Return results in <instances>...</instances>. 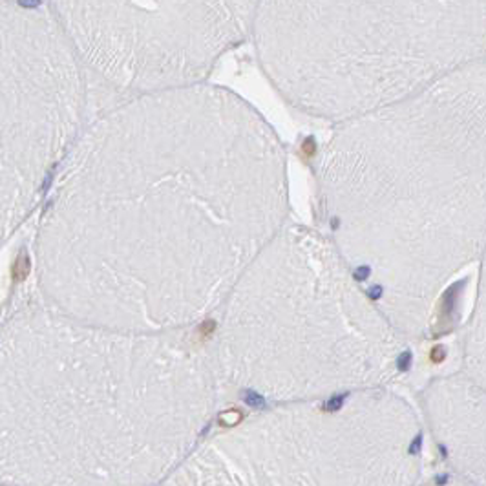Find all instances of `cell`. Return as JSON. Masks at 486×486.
Here are the masks:
<instances>
[{"label":"cell","instance_id":"cell-1","mask_svg":"<svg viewBox=\"0 0 486 486\" xmlns=\"http://www.w3.org/2000/svg\"><path fill=\"white\" fill-rule=\"evenodd\" d=\"M287 158L241 97L154 91L77 143L37 238L44 300L84 322L176 333L218 311L285 227Z\"/></svg>","mask_w":486,"mask_h":486},{"label":"cell","instance_id":"cell-2","mask_svg":"<svg viewBox=\"0 0 486 486\" xmlns=\"http://www.w3.org/2000/svg\"><path fill=\"white\" fill-rule=\"evenodd\" d=\"M209 353L48 300L0 325V486H156L200 443L218 404Z\"/></svg>","mask_w":486,"mask_h":486},{"label":"cell","instance_id":"cell-3","mask_svg":"<svg viewBox=\"0 0 486 486\" xmlns=\"http://www.w3.org/2000/svg\"><path fill=\"white\" fill-rule=\"evenodd\" d=\"M327 236L402 336L486 249V59L334 124L316 161Z\"/></svg>","mask_w":486,"mask_h":486},{"label":"cell","instance_id":"cell-4","mask_svg":"<svg viewBox=\"0 0 486 486\" xmlns=\"http://www.w3.org/2000/svg\"><path fill=\"white\" fill-rule=\"evenodd\" d=\"M219 384L289 404L384 387L402 333L324 232L285 225L219 307Z\"/></svg>","mask_w":486,"mask_h":486},{"label":"cell","instance_id":"cell-5","mask_svg":"<svg viewBox=\"0 0 486 486\" xmlns=\"http://www.w3.org/2000/svg\"><path fill=\"white\" fill-rule=\"evenodd\" d=\"M260 64L302 114L333 124L486 59V0H258Z\"/></svg>","mask_w":486,"mask_h":486},{"label":"cell","instance_id":"cell-6","mask_svg":"<svg viewBox=\"0 0 486 486\" xmlns=\"http://www.w3.org/2000/svg\"><path fill=\"white\" fill-rule=\"evenodd\" d=\"M420 424L384 387L289 402L198 443L159 486H415Z\"/></svg>","mask_w":486,"mask_h":486},{"label":"cell","instance_id":"cell-7","mask_svg":"<svg viewBox=\"0 0 486 486\" xmlns=\"http://www.w3.org/2000/svg\"><path fill=\"white\" fill-rule=\"evenodd\" d=\"M84 62L114 84L192 86L251 35L258 0H50Z\"/></svg>","mask_w":486,"mask_h":486},{"label":"cell","instance_id":"cell-8","mask_svg":"<svg viewBox=\"0 0 486 486\" xmlns=\"http://www.w3.org/2000/svg\"><path fill=\"white\" fill-rule=\"evenodd\" d=\"M72 44L37 8L0 2V247L31 212L82 119Z\"/></svg>","mask_w":486,"mask_h":486},{"label":"cell","instance_id":"cell-9","mask_svg":"<svg viewBox=\"0 0 486 486\" xmlns=\"http://www.w3.org/2000/svg\"><path fill=\"white\" fill-rule=\"evenodd\" d=\"M426 410L435 439L472 486H486V390L468 377L433 382Z\"/></svg>","mask_w":486,"mask_h":486},{"label":"cell","instance_id":"cell-10","mask_svg":"<svg viewBox=\"0 0 486 486\" xmlns=\"http://www.w3.org/2000/svg\"><path fill=\"white\" fill-rule=\"evenodd\" d=\"M482 267L479 291L466 333V377L486 390V249L481 256Z\"/></svg>","mask_w":486,"mask_h":486},{"label":"cell","instance_id":"cell-11","mask_svg":"<svg viewBox=\"0 0 486 486\" xmlns=\"http://www.w3.org/2000/svg\"><path fill=\"white\" fill-rule=\"evenodd\" d=\"M415 486H472L468 484L466 481H462L461 477L455 479V481H444V482H431V484H415Z\"/></svg>","mask_w":486,"mask_h":486}]
</instances>
